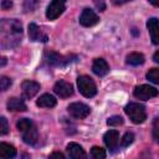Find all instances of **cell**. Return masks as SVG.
Segmentation results:
<instances>
[{
	"mask_svg": "<svg viewBox=\"0 0 159 159\" xmlns=\"http://www.w3.org/2000/svg\"><path fill=\"white\" fill-rule=\"evenodd\" d=\"M103 140H104V144L106 147L111 150V152H114L118 147V142H119V133L117 130H108L104 133L103 135Z\"/></svg>",
	"mask_w": 159,
	"mask_h": 159,
	"instance_id": "obj_11",
	"label": "cell"
},
{
	"mask_svg": "<svg viewBox=\"0 0 159 159\" xmlns=\"http://www.w3.org/2000/svg\"><path fill=\"white\" fill-rule=\"evenodd\" d=\"M133 94L138 99L148 101V99L158 96V89L154 88V87H152V86H149V84H140V86H137L134 88Z\"/></svg>",
	"mask_w": 159,
	"mask_h": 159,
	"instance_id": "obj_5",
	"label": "cell"
},
{
	"mask_svg": "<svg viewBox=\"0 0 159 159\" xmlns=\"http://www.w3.org/2000/svg\"><path fill=\"white\" fill-rule=\"evenodd\" d=\"M31 125H34V124H32L31 119H29V118H21V119H19L17 123H16V128H17L20 132L27 130Z\"/></svg>",
	"mask_w": 159,
	"mask_h": 159,
	"instance_id": "obj_22",
	"label": "cell"
},
{
	"mask_svg": "<svg viewBox=\"0 0 159 159\" xmlns=\"http://www.w3.org/2000/svg\"><path fill=\"white\" fill-rule=\"evenodd\" d=\"M36 104L42 108H52L56 106V98L48 93H45L36 101Z\"/></svg>",
	"mask_w": 159,
	"mask_h": 159,
	"instance_id": "obj_18",
	"label": "cell"
},
{
	"mask_svg": "<svg viewBox=\"0 0 159 159\" xmlns=\"http://www.w3.org/2000/svg\"><path fill=\"white\" fill-rule=\"evenodd\" d=\"M107 124L111 125V127H117V125H120L123 124V118L119 117V116H112L107 119Z\"/></svg>",
	"mask_w": 159,
	"mask_h": 159,
	"instance_id": "obj_26",
	"label": "cell"
},
{
	"mask_svg": "<svg viewBox=\"0 0 159 159\" xmlns=\"http://www.w3.org/2000/svg\"><path fill=\"white\" fill-rule=\"evenodd\" d=\"M7 132H9L7 120H6L5 117H1V118H0V134H1V135H5Z\"/></svg>",
	"mask_w": 159,
	"mask_h": 159,
	"instance_id": "obj_28",
	"label": "cell"
},
{
	"mask_svg": "<svg viewBox=\"0 0 159 159\" xmlns=\"http://www.w3.org/2000/svg\"><path fill=\"white\" fill-rule=\"evenodd\" d=\"M152 5H154V6H159V0H148Z\"/></svg>",
	"mask_w": 159,
	"mask_h": 159,
	"instance_id": "obj_35",
	"label": "cell"
},
{
	"mask_svg": "<svg viewBox=\"0 0 159 159\" xmlns=\"http://www.w3.org/2000/svg\"><path fill=\"white\" fill-rule=\"evenodd\" d=\"M128 1H130V0H113V4L114 5H123V4L128 2Z\"/></svg>",
	"mask_w": 159,
	"mask_h": 159,
	"instance_id": "obj_33",
	"label": "cell"
},
{
	"mask_svg": "<svg viewBox=\"0 0 159 159\" xmlns=\"http://www.w3.org/2000/svg\"><path fill=\"white\" fill-rule=\"evenodd\" d=\"M6 107L11 112H25L27 109L25 102L22 99H20V98H16V97L9 98V101L6 103Z\"/></svg>",
	"mask_w": 159,
	"mask_h": 159,
	"instance_id": "obj_15",
	"label": "cell"
},
{
	"mask_svg": "<svg viewBox=\"0 0 159 159\" xmlns=\"http://www.w3.org/2000/svg\"><path fill=\"white\" fill-rule=\"evenodd\" d=\"M67 153H68V157L72 158V159H82V158H86L84 150L77 143H70L67 145Z\"/></svg>",
	"mask_w": 159,
	"mask_h": 159,
	"instance_id": "obj_16",
	"label": "cell"
},
{
	"mask_svg": "<svg viewBox=\"0 0 159 159\" xmlns=\"http://www.w3.org/2000/svg\"><path fill=\"white\" fill-rule=\"evenodd\" d=\"M91 157L94 159H104L106 158V152L101 147H93L91 149Z\"/></svg>",
	"mask_w": 159,
	"mask_h": 159,
	"instance_id": "obj_24",
	"label": "cell"
},
{
	"mask_svg": "<svg viewBox=\"0 0 159 159\" xmlns=\"http://www.w3.org/2000/svg\"><path fill=\"white\" fill-rule=\"evenodd\" d=\"M92 71L99 76V77H103L108 73L109 71V66L107 63V61L104 58H94L93 63H92Z\"/></svg>",
	"mask_w": 159,
	"mask_h": 159,
	"instance_id": "obj_13",
	"label": "cell"
},
{
	"mask_svg": "<svg viewBox=\"0 0 159 159\" xmlns=\"http://www.w3.org/2000/svg\"><path fill=\"white\" fill-rule=\"evenodd\" d=\"M77 86H78V89L80 92L87 97V98H91L93 97L96 93H97V87H96V83L93 82V80L88 76H80L77 78Z\"/></svg>",
	"mask_w": 159,
	"mask_h": 159,
	"instance_id": "obj_4",
	"label": "cell"
},
{
	"mask_svg": "<svg viewBox=\"0 0 159 159\" xmlns=\"http://www.w3.org/2000/svg\"><path fill=\"white\" fill-rule=\"evenodd\" d=\"M12 6V1L11 0H2L1 1V9L2 10H9Z\"/></svg>",
	"mask_w": 159,
	"mask_h": 159,
	"instance_id": "obj_30",
	"label": "cell"
},
{
	"mask_svg": "<svg viewBox=\"0 0 159 159\" xmlns=\"http://www.w3.org/2000/svg\"><path fill=\"white\" fill-rule=\"evenodd\" d=\"M22 139L29 145H35L39 140V132L35 125H31L27 130L22 132Z\"/></svg>",
	"mask_w": 159,
	"mask_h": 159,
	"instance_id": "obj_14",
	"label": "cell"
},
{
	"mask_svg": "<svg viewBox=\"0 0 159 159\" xmlns=\"http://www.w3.org/2000/svg\"><path fill=\"white\" fill-rule=\"evenodd\" d=\"M16 155V149L14 145L7 144V143H0V158H14Z\"/></svg>",
	"mask_w": 159,
	"mask_h": 159,
	"instance_id": "obj_19",
	"label": "cell"
},
{
	"mask_svg": "<svg viewBox=\"0 0 159 159\" xmlns=\"http://www.w3.org/2000/svg\"><path fill=\"white\" fill-rule=\"evenodd\" d=\"M10 86H11V80L6 76H1L0 77V88H1V91H6Z\"/></svg>",
	"mask_w": 159,
	"mask_h": 159,
	"instance_id": "obj_27",
	"label": "cell"
},
{
	"mask_svg": "<svg viewBox=\"0 0 159 159\" xmlns=\"http://www.w3.org/2000/svg\"><path fill=\"white\" fill-rule=\"evenodd\" d=\"M93 4L99 11H104L106 10V1L104 0H93Z\"/></svg>",
	"mask_w": 159,
	"mask_h": 159,
	"instance_id": "obj_29",
	"label": "cell"
},
{
	"mask_svg": "<svg viewBox=\"0 0 159 159\" xmlns=\"http://www.w3.org/2000/svg\"><path fill=\"white\" fill-rule=\"evenodd\" d=\"M50 158H61V159H63L65 155H63L62 153H60V152H55V153L50 154Z\"/></svg>",
	"mask_w": 159,
	"mask_h": 159,
	"instance_id": "obj_32",
	"label": "cell"
},
{
	"mask_svg": "<svg viewBox=\"0 0 159 159\" xmlns=\"http://www.w3.org/2000/svg\"><path fill=\"white\" fill-rule=\"evenodd\" d=\"M29 37H30L31 41H43V42L47 41V36L42 35V32L39 29V26L36 24H34V22H31L29 25Z\"/></svg>",
	"mask_w": 159,
	"mask_h": 159,
	"instance_id": "obj_17",
	"label": "cell"
},
{
	"mask_svg": "<svg viewBox=\"0 0 159 159\" xmlns=\"http://www.w3.org/2000/svg\"><path fill=\"white\" fill-rule=\"evenodd\" d=\"M66 0H52L46 10V17L48 20H56L65 10Z\"/></svg>",
	"mask_w": 159,
	"mask_h": 159,
	"instance_id": "obj_7",
	"label": "cell"
},
{
	"mask_svg": "<svg viewBox=\"0 0 159 159\" xmlns=\"http://www.w3.org/2000/svg\"><path fill=\"white\" fill-rule=\"evenodd\" d=\"M147 27L150 34L152 42L154 45H159V20L155 17H152L147 21Z\"/></svg>",
	"mask_w": 159,
	"mask_h": 159,
	"instance_id": "obj_12",
	"label": "cell"
},
{
	"mask_svg": "<svg viewBox=\"0 0 159 159\" xmlns=\"http://www.w3.org/2000/svg\"><path fill=\"white\" fill-rule=\"evenodd\" d=\"M133 140H134V134H133L132 132H127V133L123 135L122 140H120V145H122L123 148L129 147V145L133 143Z\"/></svg>",
	"mask_w": 159,
	"mask_h": 159,
	"instance_id": "obj_25",
	"label": "cell"
},
{
	"mask_svg": "<svg viewBox=\"0 0 159 159\" xmlns=\"http://www.w3.org/2000/svg\"><path fill=\"white\" fill-rule=\"evenodd\" d=\"M153 139L159 144V127H155L153 129Z\"/></svg>",
	"mask_w": 159,
	"mask_h": 159,
	"instance_id": "obj_31",
	"label": "cell"
},
{
	"mask_svg": "<svg viewBox=\"0 0 159 159\" xmlns=\"http://www.w3.org/2000/svg\"><path fill=\"white\" fill-rule=\"evenodd\" d=\"M124 112L127 113V116L129 117V119L135 123V124H140L147 119V112H145V107L139 104V103H129L125 106Z\"/></svg>",
	"mask_w": 159,
	"mask_h": 159,
	"instance_id": "obj_2",
	"label": "cell"
},
{
	"mask_svg": "<svg viewBox=\"0 0 159 159\" xmlns=\"http://www.w3.org/2000/svg\"><path fill=\"white\" fill-rule=\"evenodd\" d=\"M67 111H68L70 116L73 117V118H76V119H83V118H86V117L89 114V112H91L89 107H88L87 104H84V103H81V102L71 103V104L67 107Z\"/></svg>",
	"mask_w": 159,
	"mask_h": 159,
	"instance_id": "obj_6",
	"label": "cell"
},
{
	"mask_svg": "<svg viewBox=\"0 0 159 159\" xmlns=\"http://www.w3.org/2000/svg\"><path fill=\"white\" fill-rule=\"evenodd\" d=\"M147 80L155 83V84H159V68H152L147 72Z\"/></svg>",
	"mask_w": 159,
	"mask_h": 159,
	"instance_id": "obj_23",
	"label": "cell"
},
{
	"mask_svg": "<svg viewBox=\"0 0 159 159\" xmlns=\"http://www.w3.org/2000/svg\"><path fill=\"white\" fill-rule=\"evenodd\" d=\"M45 60L47 61L48 65L55 66V67H65L70 65L73 61H77V56L70 55V56H63L60 55L55 51H46L45 52Z\"/></svg>",
	"mask_w": 159,
	"mask_h": 159,
	"instance_id": "obj_3",
	"label": "cell"
},
{
	"mask_svg": "<svg viewBox=\"0 0 159 159\" xmlns=\"http://www.w3.org/2000/svg\"><path fill=\"white\" fill-rule=\"evenodd\" d=\"M153 60H154L157 63H159V50L153 55Z\"/></svg>",
	"mask_w": 159,
	"mask_h": 159,
	"instance_id": "obj_34",
	"label": "cell"
},
{
	"mask_svg": "<svg viewBox=\"0 0 159 159\" xmlns=\"http://www.w3.org/2000/svg\"><path fill=\"white\" fill-rule=\"evenodd\" d=\"M144 61H145L144 56H143L142 53H139V52H132V53H129V55L127 56V58H125V62H127L128 65H130V66H139V65H143Z\"/></svg>",
	"mask_w": 159,
	"mask_h": 159,
	"instance_id": "obj_20",
	"label": "cell"
},
{
	"mask_svg": "<svg viewBox=\"0 0 159 159\" xmlns=\"http://www.w3.org/2000/svg\"><path fill=\"white\" fill-rule=\"evenodd\" d=\"M53 92L61 98H68L73 94V86L63 80H60L53 86Z\"/></svg>",
	"mask_w": 159,
	"mask_h": 159,
	"instance_id": "obj_8",
	"label": "cell"
},
{
	"mask_svg": "<svg viewBox=\"0 0 159 159\" xmlns=\"http://www.w3.org/2000/svg\"><path fill=\"white\" fill-rule=\"evenodd\" d=\"M5 63H6V58H5V57H2V58H1V67H4V66H5Z\"/></svg>",
	"mask_w": 159,
	"mask_h": 159,
	"instance_id": "obj_36",
	"label": "cell"
},
{
	"mask_svg": "<svg viewBox=\"0 0 159 159\" xmlns=\"http://www.w3.org/2000/svg\"><path fill=\"white\" fill-rule=\"evenodd\" d=\"M39 6V0H24L22 7L25 12H32L37 9Z\"/></svg>",
	"mask_w": 159,
	"mask_h": 159,
	"instance_id": "obj_21",
	"label": "cell"
},
{
	"mask_svg": "<svg viewBox=\"0 0 159 159\" xmlns=\"http://www.w3.org/2000/svg\"><path fill=\"white\" fill-rule=\"evenodd\" d=\"M0 29L2 32V45L9 41L6 47H10V41H15L19 43L21 41V34H22V25L19 20L11 19V20H2L0 24Z\"/></svg>",
	"mask_w": 159,
	"mask_h": 159,
	"instance_id": "obj_1",
	"label": "cell"
},
{
	"mask_svg": "<svg viewBox=\"0 0 159 159\" xmlns=\"http://www.w3.org/2000/svg\"><path fill=\"white\" fill-rule=\"evenodd\" d=\"M98 21H99V17L91 9H84L80 16V24L84 27H91V26L96 25Z\"/></svg>",
	"mask_w": 159,
	"mask_h": 159,
	"instance_id": "obj_10",
	"label": "cell"
},
{
	"mask_svg": "<svg viewBox=\"0 0 159 159\" xmlns=\"http://www.w3.org/2000/svg\"><path fill=\"white\" fill-rule=\"evenodd\" d=\"M21 89H22V96L27 99L35 97L39 91H40V83L35 82V81H30V80H26L21 83Z\"/></svg>",
	"mask_w": 159,
	"mask_h": 159,
	"instance_id": "obj_9",
	"label": "cell"
}]
</instances>
